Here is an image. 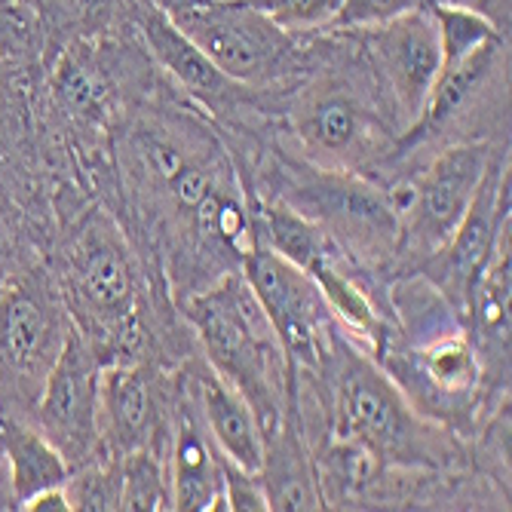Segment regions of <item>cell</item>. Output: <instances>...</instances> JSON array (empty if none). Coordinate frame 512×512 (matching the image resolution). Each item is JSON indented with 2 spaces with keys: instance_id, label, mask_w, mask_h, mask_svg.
<instances>
[{
  "instance_id": "52a82bcc",
  "label": "cell",
  "mask_w": 512,
  "mask_h": 512,
  "mask_svg": "<svg viewBox=\"0 0 512 512\" xmlns=\"http://www.w3.org/2000/svg\"><path fill=\"white\" fill-rule=\"evenodd\" d=\"M243 279L258 298L267 322L283 344L289 362L319 365L325 344V307L313 276L270 252L261 240L246 249Z\"/></svg>"
},
{
  "instance_id": "603a6c76",
  "label": "cell",
  "mask_w": 512,
  "mask_h": 512,
  "mask_svg": "<svg viewBox=\"0 0 512 512\" xmlns=\"http://www.w3.org/2000/svg\"><path fill=\"white\" fill-rule=\"evenodd\" d=\"M117 470H120L117 509H145V512L172 509V500L166 491V473L148 448L117 457Z\"/></svg>"
},
{
  "instance_id": "30bf717a",
  "label": "cell",
  "mask_w": 512,
  "mask_h": 512,
  "mask_svg": "<svg viewBox=\"0 0 512 512\" xmlns=\"http://www.w3.org/2000/svg\"><path fill=\"white\" fill-rule=\"evenodd\" d=\"M68 332L62 310L43 289L13 286L0 295V371L10 378H46Z\"/></svg>"
},
{
  "instance_id": "9a60e30c",
  "label": "cell",
  "mask_w": 512,
  "mask_h": 512,
  "mask_svg": "<svg viewBox=\"0 0 512 512\" xmlns=\"http://www.w3.org/2000/svg\"><path fill=\"white\" fill-rule=\"evenodd\" d=\"M135 19H138V28H142V37L148 43L151 56L191 92V96L203 99L206 105H224L237 96L240 83L230 80L227 74H221L212 59L200 50L197 43H191L188 37H184L172 19L151 7V4H142L138 0L135 4Z\"/></svg>"
},
{
  "instance_id": "277c9868",
  "label": "cell",
  "mask_w": 512,
  "mask_h": 512,
  "mask_svg": "<svg viewBox=\"0 0 512 512\" xmlns=\"http://www.w3.org/2000/svg\"><path fill=\"white\" fill-rule=\"evenodd\" d=\"M99 375L102 365L96 347L80 329H71L62 353L46 371L34 408L37 430L65 454L68 463L92 460L102 445Z\"/></svg>"
},
{
  "instance_id": "2e32d148",
  "label": "cell",
  "mask_w": 512,
  "mask_h": 512,
  "mask_svg": "<svg viewBox=\"0 0 512 512\" xmlns=\"http://www.w3.org/2000/svg\"><path fill=\"white\" fill-rule=\"evenodd\" d=\"M197 402L203 427L206 433H212L218 454L234 467L258 476L267 439L252 405L240 396V390L218 378L215 371H206V375L197 378Z\"/></svg>"
},
{
  "instance_id": "cb8c5ba5",
  "label": "cell",
  "mask_w": 512,
  "mask_h": 512,
  "mask_svg": "<svg viewBox=\"0 0 512 512\" xmlns=\"http://www.w3.org/2000/svg\"><path fill=\"white\" fill-rule=\"evenodd\" d=\"M40 37V19L28 0H0V62L28 59Z\"/></svg>"
},
{
  "instance_id": "4316f807",
  "label": "cell",
  "mask_w": 512,
  "mask_h": 512,
  "mask_svg": "<svg viewBox=\"0 0 512 512\" xmlns=\"http://www.w3.org/2000/svg\"><path fill=\"white\" fill-rule=\"evenodd\" d=\"M71 19L83 28V34H99L126 10H135L138 0H62Z\"/></svg>"
},
{
  "instance_id": "5b68a950",
  "label": "cell",
  "mask_w": 512,
  "mask_h": 512,
  "mask_svg": "<svg viewBox=\"0 0 512 512\" xmlns=\"http://www.w3.org/2000/svg\"><path fill=\"white\" fill-rule=\"evenodd\" d=\"M491 163V148L482 142L445 151L411 181L405 203H396L399 240L433 255L442 252L476 200Z\"/></svg>"
},
{
  "instance_id": "8992f818",
  "label": "cell",
  "mask_w": 512,
  "mask_h": 512,
  "mask_svg": "<svg viewBox=\"0 0 512 512\" xmlns=\"http://www.w3.org/2000/svg\"><path fill=\"white\" fill-rule=\"evenodd\" d=\"M68 289L74 304L89 316L96 329L123 344L132 338L135 319V273L132 258L105 215L83 221L68 255Z\"/></svg>"
},
{
  "instance_id": "ffe728a7",
  "label": "cell",
  "mask_w": 512,
  "mask_h": 512,
  "mask_svg": "<svg viewBox=\"0 0 512 512\" xmlns=\"http://www.w3.org/2000/svg\"><path fill=\"white\" fill-rule=\"evenodd\" d=\"M53 102L56 108L83 126H96L105 117V102H108V80L99 71V65L80 56L68 53L59 59L53 71Z\"/></svg>"
},
{
  "instance_id": "6da1fadb",
  "label": "cell",
  "mask_w": 512,
  "mask_h": 512,
  "mask_svg": "<svg viewBox=\"0 0 512 512\" xmlns=\"http://www.w3.org/2000/svg\"><path fill=\"white\" fill-rule=\"evenodd\" d=\"M188 319L200 335L209 365L252 405L264 439L283 421L289 405L292 362L267 322L246 279L230 276L188 304Z\"/></svg>"
},
{
  "instance_id": "3957f363",
  "label": "cell",
  "mask_w": 512,
  "mask_h": 512,
  "mask_svg": "<svg viewBox=\"0 0 512 512\" xmlns=\"http://www.w3.org/2000/svg\"><path fill=\"white\" fill-rule=\"evenodd\" d=\"M279 203L313 221L319 230H329L332 237L365 252H387L399 243V212L393 197L375 191L356 175L316 166H283V200Z\"/></svg>"
},
{
  "instance_id": "e0dca14e",
  "label": "cell",
  "mask_w": 512,
  "mask_h": 512,
  "mask_svg": "<svg viewBox=\"0 0 512 512\" xmlns=\"http://www.w3.org/2000/svg\"><path fill=\"white\" fill-rule=\"evenodd\" d=\"M286 408V421H279V427L264 442L258 482L264 488L270 509H322L319 482L310 454L304 448L301 430L295 424L292 402Z\"/></svg>"
},
{
  "instance_id": "ac0fdd59",
  "label": "cell",
  "mask_w": 512,
  "mask_h": 512,
  "mask_svg": "<svg viewBox=\"0 0 512 512\" xmlns=\"http://www.w3.org/2000/svg\"><path fill=\"white\" fill-rule=\"evenodd\" d=\"M0 436H4L7 451L10 500L16 509L37 491L65 485L71 479V463L37 427H25L19 421H0Z\"/></svg>"
},
{
  "instance_id": "f1b7e54d",
  "label": "cell",
  "mask_w": 512,
  "mask_h": 512,
  "mask_svg": "<svg viewBox=\"0 0 512 512\" xmlns=\"http://www.w3.org/2000/svg\"><path fill=\"white\" fill-rule=\"evenodd\" d=\"M433 4H442V7H463V10L482 13V16L491 19L494 25H497L500 13H509V0H433Z\"/></svg>"
},
{
  "instance_id": "7402d4cb",
  "label": "cell",
  "mask_w": 512,
  "mask_h": 512,
  "mask_svg": "<svg viewBox=\"0 0 512 512\" xmlns=\"http://www.w3.org/2000/svg\"><path fill=\"white\" fill-rule=\"evenodd\" d=\"M313 283L319 286V295L325 301V307H329L344 325H350L353 332L365 335L368 341H378L381 335V319L375 313V307H371V301L365 298V292L350 283V279L335 267V261L329 258L325 264H319L313 273Z\"/></svg>"
},
{
  "instance_id": "7c38bea8",
  "label": "cell",
  "mask_w": 512,
  "mask_h": 512,
  "mask_svg": "<svg viewBox=\"0 0 512 512\" xmlns=\"http://www.w3.org/2000/svg\"><path fill=\"white\" fill-rule=\"evenodd\" d=\"M509 221V169L500 160L491 163L476 200L470 203L467 215L457 224L454 237L448 240L445 252V289L457 295V301L470 304V295L479 283L485 264L497 246L503 224Z\"/></svg>"
},
{
  "instance_id": "5bb4252c",
  "label": "cell",
  "mask_w": 512,
  "mask_h": 512,
  "mask_svg": "<svg viewBox=\"0 0 512 512\" xmlns=\"http://www.w3.org/2000/svg\"><path fill=\"white\" fill-rule=\"evenodd\" d=\"M169 500H172V509H184V512L227 509L224 463L215 457L206 439V427L197 421L191 405H181L175 433H172Z\"/></svg>"
},
{
  "instance_id": "7a4b0ae2",
  "label": "cell",
  "mask_w": 512,
  "mask_h": 512,
  "mask_svg": "<svg viewBox=\"0 0 512 512\" xmlns=\"http://www.w3.org/2000/svg\"><path fill=\"white\" fill-rule=\"evenodd\" d=\"M166 16L240 86L270 83L295 65L289 31L273 25L246 0H184Z\"/></svg>"
},
{
  "instance_id": "44dd1931",
  "label": "cell",
  "mask_w": 512,
  "mask_h": 512,
  "mask_svg": "<svg viewBox=\"0 0 512 512\" xmlns=\"http://www.w3.org/2000/svg\"><path fill=\"white\" fill-rule=\"evenodd\" d=\"M261 230L264 246L286 258L289 264L301 267L304 273H313L319 264L332 258V246L325 240V230H319L313 221L298 215L289 206H267L261 212Z\"/></svg>"
},
{
  "instance_id": "4fadbf2b",
  "label": "cell",
  "mask_w": 512,
  "mask_h": 512,
  "mask_svg": "<svg viewBox=\"0 0 512 512\" xmlns=\"http://www.w3.org/2000/svg\"><path fill=\"white\" fill-rule=\"evenodd\" d=\"M157 430V390L145 365L117 362L99 375V433L111 454L145 451Z\"/></svg>"
},
{
  "instance_id": "f546056e",
  "label": "cell",
  "mask_w": 512,
  "mask_h": 512,
  "mask_svg": "<svg viewBox=\"0 0 512 512\" xmlns=\"http://www.w3.org/2000/svg\"><path fill=\"white\" fill-rule=\"evenodd\" d=\"M10 108H7V102H4V92H0V138H4V132H7V123H10Z\"/></svg>"
},
{
  "instance_id": "8fae6325",
  "label": "cell",
  "mask_w": 512,
  "mask_h": 512,
  "mask_svg": "<svg viewBox=\"0 0 512 512\" xmlns=\"http://www.w3.org/2000/svg\"><path fill=\"white\" fill-rule=\"evenodd\" d=\"M298 135L319 163H359L378 145V123L347 86L310 89L295 111Z\"/></svg>"
},
{
  "instance_id": "d4e9b609",
  "label": "cell",
  "mask_w": 512,
  "mask_h": 512,
  "mask_svg": "<svg viewBox=\"0 0 512 512\" xmlns=\"http://www.w3.org/2000/svg\"><path fill=\"white\" fill-rule=\"evenodd\" d=\"M283 31H316L332 25L344 0H246Z\"/></svg>"
},
{
  "instance_id": "d6986e66",
  "label": "cell",
  "mask_w": 512,
  "mask_h": 512,
  "mask_svg": "<svg viewBox=\"0 0 512 512\" xmlns=\"http://www.w3.org/2000/svg\"><path fill=\"white\" fill-rule=\"evenodd\" d=\"M408 359V384L421 393H430L433 402H463L479 384V362L467 338L460 335H439Z\"/></svg>"
},
{
  "instance_id": "4dcf8cb0",
  "label": "cell",
  "mask_w": 512,
  "mask_h": 512,
  "mask_svg": "<svg viewBox=\"0 0 512 512\" xmlns=\"http://www.w3.org/2000/svg\"><path fill=\"white\" fill-rule=\"evenodd\" d=\"M7 473V451H4V436H0V482H4Z\"/></svg>"
},
{
  "instance_id": "484cf974",
  "label": "cell",
  "mask_w": 512,
  "mask_h": 512,
  "mask_svg": "<svg viewBox=\"0 0 512 512\" xmlns=\"http://www.w3.org/2000/svg\"><path fill=\"white\" fill-rule=\"evenodd\" d=\"M427 7H433V0H344L329 28L362 31V28H375V25H384L390 19H399L414 10H427Z\"/></svg>"
},
{
  "instance_id": "ba28073f",
  "label": "cell",
  "mask_w": 512,
  "mask_h": 512,
  "mask_svg": "<svg viewBox=\"0 0 512 512\" xmlns=\"http://www.w3.org/2000/svg\"><path fill=\"white\" fill-rule=\"evenodd\" d=\"M362 34L371 65L381 71L399 111L408 114V120L414 123L430 99V89L442 65L433 7L405 13L375 28H362Z\"/></svg>"
},
{
  "instance_id": "9c48e42d",
  "label": "cell",
  "mask_w": 512,
  "mask_h": 512,
  "mask_svg": "<svg viewBox=\"0 0 512 512\" xmlns=\"http://www.w3.org/2000/svg\"><path fill=\"white\" fill-rule=\"evenodd\" d=\"M411 411L396 387L365 359H350L335 390V436L368 454H399L411 448Z\"/></svg>"
},
{
  "instance_id": "83f0119b",
  "label": "cell",
  "mask_w": 512,
  "mask_h": 512,
  "mask_svg": "<svg viewBox=\"0 0 512 512\" xmlns=\"http://www.w3.org/2000/svg\"><path fill=\"white\" fill-rule=\"evenodd\" d=\"M19 509H28V512H68V509H74V503H71L68 488H65V485H56V488L37 491V494L28 497Z\"/></svg>"
}]
</instances>
